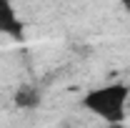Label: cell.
Returning a JSON list of instances; mask_svg holds the SVG:
<instances>
[{
	"mask_svg": "<svg viewBox=\"0 0 130 128\" xmlns=\"http://www.w3.org/2000/svg\"><path fill=\"white\" fill-rule=\"evenodd\" d=\"M128 85L123 83H113V85H103V88H95L90 91L88 96L83 98V106L88 111H93L95 116L110 121V123H118L125 118V103H128Z\"/></svg>",
	"mask_w": 130,
	"mask_h": 128,
	"instance_id": "cell-1",
	"label": "cell"
},
{
	"mask_svg": "<svg viewBox=\"0 0 130 128\" xmlns=\"http://www.w3.org/2000/svg\"><path fill=\"white\" fill-rule=\"evenodd\" d=\"M0 33H5L15 40L25 38V23L15 15V10L8 0H0Z\"/></svg>",
	"mask_w": 130,
	"mask_h": 128,
	"instance_id": "cell-2",
	"label": "cell"
},
{
	"mask_svg": "<svg viewBox=\"0 0 130 128\" xmlns=\"http://www.w3.org/2000/svg\"><path fill=\"white\" fill-rule=\"evenodd\" d=\"M15 106L18 108H38L40 106V91L32 85H23L15 93Z\"/></svg>",
	"mask_w": 130,
	"mask_h": 128,
	"instance_id": "cell-3",
	"label": "cell"
},
{
	"mask_svg": "<svg viewBox=\"0 0 130 128\" xmlns=\"http://www.w3.org/2000/svg\"><path fill=\"white\" fill-rule=\"evenodd\" d=\"M125 8H128V10H130V3H125Z\"/></svg>",
	"mask_w": 130,
	"mask_h": 128,
	"instance_id": "cell-4",
	"label": "cell"
}]
</instances>
